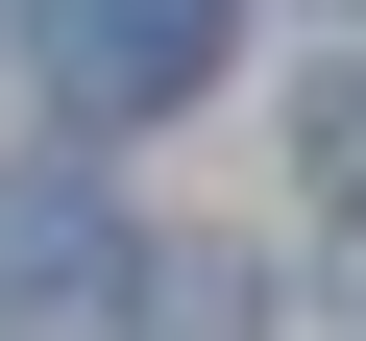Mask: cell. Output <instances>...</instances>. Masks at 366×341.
Masks as SVG:
<instances>
[{"mask_svg": "<svg viewBox=\"0 0 366 341\" xmlns=\"http://www.w3.org/2000/svg\"><path fill=\"white\" fill-rule=\"evenodd\" d=\"M220 49H244V0H25V73L74 122H171Z\"/></svg>", "mask_w": 366, "mask_h": 341, "instance_id": "6da1fadb", "label": "cell"}, {"mask_svg": "<svg viewBox=\"0 0 366 341\" xmlns=\"http://www.w3.org/2000/svg\"><path fill=\"white\" fill-rule=\"evenodd\" d=\"M122 292H147V244L98 170H0V341H98Z\"/></svg>", "mask_w": 366, "mask_h": 341, "instance_id": "7a4b0ae2", "label": "cell"}, {"mask_svg": "<svg viewBox=\"0 0 366 341\" xmlns=\"http://www.w3.org/2000/svg\"><path fill=\"white\" fill-rule=\"evenodd\" d=\"M122 341H269V268H244V244H147Z\"/></svg>", "mask_w": 366, "mask_h": 341, "instance_id": "3957f363", "label": "cell"}]
</instances>
